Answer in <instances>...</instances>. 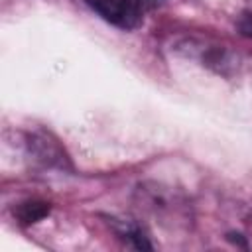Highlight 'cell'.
<instances>
[{"instance_id":"cell-1","label":"cell","mask_w":252,"mask_h":252,"mask_svg":"<svg viewBox=\"0 0 252 252\" xmlns=\"http://www.w3.org/2000/svg\"><path fill=\"white\" fill-rule=\"evenodd\" d=\"M91 10H94L102 20L108 24L122 28V30H134L142 24L140 14H136L124 0H83Z\"/></svg>"},{"instance_id":"cell-2","label":"cell","mask_w":252,"mask_h":252,"mask_svg":"<svg viewBox=\"0 0 252 252\" xmlns=\"http://www.w3.org/2000/svg\"><path fill=\"white\" fill-rule=\"evenodd\" d=\"M114 226H116L118 236L126 242H130L134 248H148V250L152 248V244L148 242V238L144 236V232L138 224L128 222V220H120V222H114Z\"/></svg>"},{"instance_id":"cell-3","label":"cell","mask_w":252,"mask_h":252,"mask_svg":"<svg viewBox=\"0 0 252 252\" xmlns=\"http://www.w3.org/2000/svg\"><path fill=\"white\" fill-rule=\"evenodd\" d=\"M47 213H49V207H47L45 203H35V201L24 203V205L18 209V217H20L22 222H35L37 219L45 217Z\"/></svg>"},{"instance_id":"cell-4","label":"cell","mask_w":252,"mask_h":252,"mask_svg":"<svg viewBox=\"0 0 252 252\" xmlns=\"http://www.w3.org/2000/svg\"><path fill=\"white\" fill-rule=\"evenodd\" d=\"M136 14H140V16H144L148 10H154L158 4H161L163 0H124Z\"/></svg>"},{"instance_id":"cell-5","label":"cell","mask_w":252,"mask_h":252,"mask_svg":"<svg viewBox=\"0 0 252 252\" xmlns=\"http://www.w3.org/2000/svg\"><path fill=\"white\" fill-rule=\"evenodd\" d=\"M236 28H238V32L242 35L252 37V10H246V12L240 14V18L236 22Z\"/></svg>"}]
</instances>
